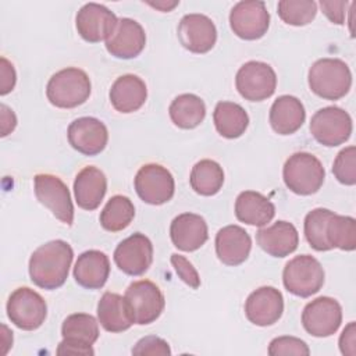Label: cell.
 I'll use <instances>...</instances> for the list:
<instances>
[{"label":"cell","instance_id":"6da1fadb","mask_svg":"<svg viewBox=\"0 0 356 356\" xmlns=\"http://www.w3.org/2000/svg\"><path fill=\"white\" fill-rule=\"evenodd\" d=\"M74 259L72 248L61 239L40 245L29 259L31 281L43 289L60 288L67 277Z\"/></svg>","mask_w":356,"mask_h":356},{"label":"cell","instance_id":"7a4b0ae2","mask_svg":"<svg viewBox=\"0 0 356 356\" xmlns=\"http://www.w3.org/2000/svg\"><path fill=\"white\" fill-rule=\"evenodd\" d=\"M310 90L325 100L342 99L352 86V72L339 58H320L309 70Z\"/></svg>","mask_w":356,"mask_h":356},{"label":"cell","instance_id":"3957f363","mask_svg":"<svg viewBox=\"0 0 356 356\" xmlns=\"http://www.w3.org/2000/svg\"><path fill=\"white\" fill-rule=\"evenodd\" d=\"M90 90L88 74L81 68L68 67L51 75L46 86V96L58 108H74L89 99Z\"/></svg>","mask_w":356,"mask_h":356},{"label":"cell","instance_id":"277c9868","mask_svg":"<svg viewBox=\"0 0 356 356\" xmlns=\"http://www.w3.org/2000/svg\"><path fill=\"white\" fill-rule=\"evenodd\" d=\"M282 178L286 188L302 196L316 193L325 178L321 161L312 153L298 152L289 156L282 168Z\"/></svg>","mask_w":356,"mask_h":356},{"label":"cell","instance_id":"5b68a950","mask_svg":"<svg viewBox=\"0 0 356 356\" xmlns=\"http://www.w3.org/2000/svg\"><path fill=\"white\" fill-rule=\"evenodd\" d=\"M282 282L289 293L299 298H309L323 288L324 268L310 254L295 256L284 267Z\"/></svg>","mask_w":356,"mask_h":356},{"label":"cell","instance_id":"8992f818","mask_svg":"<svg viewBox=\"0 0 356 356\" xmlns=\"http://www.w3.org/2000/svg\"><path fill=\"white\" fill-rule=\"evenodd\" d=\"M63 341L57 346V355L92 356V345L99 338V323L92 314H70L61 325Z\"/></svg>","mask_w":356,"mask_h":356},{"label":"cell","instance_id":"52a82bcc","mask_svg":"<svg viewBox=\"0 0 356 356\" xmlns=\"http://www.w3.org/2000/svg\"><path fill=\"white\" fill-rule=\"evenodd\" d=\"M6 309L10 321L24 331L39 328L47 316L46 300L28 286L17 288L10 295Z\"/></svg>","mask_w":356,"mask_h":356},{"label":"cell","instance_id":"ba28073f","mask_svg":"<svg viewBox=\"0 0 356 356\" xmlns=\"http://www.w3.org/2000/svg\"><path fill=\"white\" fill-rule=\"evenodd\" d=\"M352 118L341 107L327 106L317 110L310 120V134L328 147L345 143L352 134Z\"/></svg>","mask_w":356,"mask_h":356},{"label":"cell","instance_id":"9c48e42d","mask_svg":"<svg viewBox=\"0 0 356 356\" xmlns=\"http://www.w3.org/2000/svg\"><path fill=\"white\" fill-rule=\"evenodd\" d=\"M235 86L245 100L261 102L274 95L277 75L267 63L248 61L238 70Z\"/></svg>","mask_w":356,"mask_h":356},{"label":"cell","instance_id":"30bf717a","mask_svg":"<svg viewBox=\"0 0 356 356\" xmlns=\"http://www.w3.org/2000/svg\"><path fill=\"white\" fill-rule=\"evenodd\" d=\"M134 184L138 196L147 204H164L172 199L175 192L172 174L156 163L142 165L135 175Z\"/></svg>","mask_w":356,"mask_h":356},{"label":"cell","instance_id":"8fae6325","mask_svg":"<svg viewBox=\"0 0 356 356\" xmlns=\"http://www.w3.org/2000/svg\"><path fill=\"white\" fill-rule=\"evenodd\" d=\"M232 32L245 40H256L267 33L270 14L264 1L246 0L236 3L229 13Z\"/></svg>","mask_w":356,"mask_h":356},{"label":"cell","instance_id":"7c38bea8","mask_svg":"<svg viewBox=\"0 0 356 356\" xmlns=\"http://www.w3.org/2000/svg\"><path fill=\"white\" fill-rule=\"evenodd\" d=\"M342 323V307L334 298L320 296L309 302L302 312L303 328L313 337L325 338L335 334Z\"/></svg>","mask_w":356,"mask_h":356},{"label":"cell","instance_id":"4fadbf2b","mask_svg":"<svg viewBox=\"0 0 356 356\" xmlns=\"http://www.w3.org/2000/svg\"><path fill=\"white\" fill-rule=\"evenodd\" d=\"M36 199L46 206L61 222L71 225L74 221V204L68 186L56 175L38 174L33 178Z\"/></svg>","mask_w":356,"mask_h":356},{"label":"cell","instance_id":"5bb4252c","mask_svg":"<svg viewBox=\"0 0 356 356\" xmlns=\"http://www.w3.org/2000/svg\"><path fill=\"white\" fill-rule=\"evenodd\" d=\"M124 296L132 309L135 323L139 325L156 321L165 306L161 289L149 280L132 282Z\"/></svg>","mask_w":356,"mask_h":356},{"label":"cell","instance_id":"9a60e30c","mask_svg":"<svg viewBox=\"0 0 356 356\" xmlns=\"http://www.w3.org/2000/svg\"><path fill=\"white\" fill-rule=\"evenodd\" d=\"M117 267L128 275H142L153 261V245L150 239L140 232L121 241L114 250Z\"/></svg>","mask_w":356,"mask_h":356},{"label":"cell","instance_id":"2e32d148","mask_svg":"<svg viewBox=\"0 0 356 356\" xmlns=\"http://www.w3.org/2000/svg\"><path fill=\"white\" fill-rule=\"evenodd\" d=\"M117 22L118 18L115 14L106 6L97 3L82 6L75 17V26L79 36L89 43L107 40Z\"/></svg>","mask_w":356,"mask_h":356},{"label":"cell","instance_id":"e0dca14e","mask_svg":"<svg viewBox=\"0 0 356 356\" xmlns=\"http://www.w3.org/2000/svg\"><path fill=\"white\" fill-rule=\"evenodd\" d=\"M178 39L181 44L196 54L210 51L217 40L214 22L203 14H186L178 24Z\"/></svg>","mask_w":356,"mask_h":356},{"label":"cell","instance_id":"ac0fdd59","mask_svg":"<svg viewBox=\"0 0 356 356\" xmlns=\"http://www.w3.org/2000/svg\"><path fill=\"white\" fill-rule=\"evenodd\" d=\"M70 145L85 156H96L104 150L108 142L107 127L95 117H81L68 125Z\"/></svg>","mask_w":356,"mask_h":356},{"label":"cell","instance_id":"d6986e66","mask_svg":"<svg viewBox=\"0 0 356 356\" xmlns=\"http://www.w3.org/2000/svg\"><path fill=\"white\" fill-rule=\"evenodd\" d=\"M284 312L282 293L274 286H260L245 302V314L250 323L267 327L277 323Z\"/></svg>","mask_w":356,"mask_h":356},{"label":"cell","instance_id":"ffe728a7","mask_svg":"<svg viewBox=\"0 0 356 356\" xmlns=\"http://www.w3.org/2000/svg\"><path fill=\"white\" fill-rule=\"evenodd\" d=\"M146 33L142 25L132 18H120L113 33L106 40L107 51L115 58H134L142 53Z\"/></svg>","mask_w":356,"mask_h":356},{"label":"cell","instance_id":"44dd1931","mask_svg":"<svg viewBox=\"0 0 356 356\" xmlns=\"http://www.w3.org/2000/svg\"><path fill=\"white\" fill-rule=\"evenodd\" d=\"M170 236L179 250L193 252L206 243L209 238L207 224L199 214L182 213L171 221Z\"/></svg>","mask_w":356,"mask_h":356},{"label":"cell","instance_id":"7402d4cb","mask_svg":"<svg viewBox=\"0 0 356 356\" xmlns=\"http://www.w3.org/2000/svg\"><path fill=\"white\" fill-rule=\"evenodd\" d=\"M257 245L273 257H285L293 253L299 245V234L293 224L280 220L256 232Z\"/></svg>","mask_w":356,"mask_h":356},{"label":"cell","instance_id":"603a6c76","mask_svg":"<svg viewBox=\"0 0 356 356\" xmlns=\"http://www.w3.org/2000/svg\"><path fill=\"white\" fill-rule=\"evenodd\" d=\"M252 239L245 228L239 225L222 227L216 235V253L227 266L242 264L250 253Z\"/></svg>","mask_w":356,"mask_h":356},{"label":"cell","instance_id":"cb8c5ba5","mask_svg":"<svg viewBox=\"0 0 356 356\" xmlns=\"http://www.w3.org/2000/svg\"><path fill=\"white\" fill-rule=\"evenodd\" d=\"M110 102L113 107L124 114L139 110L147 97L146 83L142 78L134 74L118 76L110 89Z\"/></svg>","mask_w":356,"mask_h":356},{"label":"cell","instance_id":"d4e9b609","mask_svg":"<svg viewBox=\"0 0 356 356\" xmlns=\"http://www.w3.org/2000/svg\"><path fill=\"white\" fill-rule=\"evenodd\" d=\"M107 191V178L102 170L93 165L83 167L75 177L74 195L76 204L83 210H95L100 206Z\"/></svg>","mask_w":356,"mask_h":356},{"label":"cell","instance_id":"484cf974","mask_svg":"<svg viewBox=\"0 0 356 356\" xmlns=\"http://www.w3.org/2000/svg\"><path fill=\"white\" fill-rule=\"evenodd\" d=\"M110 274V260L100 250H86L81 253L74 266V278L82 288L100 289Z\"/></svg>","mask_w":356,"mask_h":356},{"label":"cell","instance_id":"4316f807","mask_svg":"<svg viewBox=\"0 0 356 356\" xmlns=\"http://www.w3.org/2000/svg\"><path fill=\"white\" fill-rule=\"evenodd\" d=\"M97 318L100 325L108 332H122L135 323L132 309L125 296L114 292H104L100 298Z\"/></svg>","mask_w":356,"mask_h":356},{"label":"cell","instance_id":"83f0119b","mask_svg":"<svg viewBox=\"0 0 356 356\" xmlns=\"http://www.w3.org/2000/svg\"><path fill=\"white\" fill-rule=\"evenodd\" d=\"M268 118L274 132L278 135H292L303 125L306 111L298 97L282 95L271 104Z\"/></svg>","mask_w":356,"mask_h":356},{"label":"cell","instance_id":"f1b7e54d","mask_svg":"<svg viewBox=\"0 0 356 356\" xmlns=\"http://www.w3.org/2000/svg\"><path fill=\"white\" fill-rule=\"evenodd\" d=\"M235 216L248 225L264 227L274 218L275 206L256 191H243L235 200Z\"/></svg>","mask_w":356,"mask_h":356},{"label":"cell","instance_id":"f546056e","mask_svg":"<svg viewBox=\"0 0 356 356\" xmlns=\"http://www.w3.org/2000/svg\"><path fill=\"white\" fill-rule=\"evenodd\" d=\"M213 121L222 138L235 139L245 134L249 125V115L238 103L218 102L213 113Z\"/></svg>","mask_w":356,"mask_h":356},{"label":"cell","instance_id":"4dcf8cb0","mask_svg":"<svg viewBox=\"0 0 356 356\" xmlns=\"http://www.w3.org/2000/svg\"><path fill=\"white\" fill-rule=\"evenodd\" d=\"M168 114L174 125L178 128L193 129L203 122L206 117V104L199 96L193 93H184L171 102Z\"/></svg>","mask_w":356,"mask_h":356},{"label":"cell","instance_id":"1f68e13d","mask_svg":"<svg viewBox=\"0 0 356 356\" xmlns=\"http://www.w3.org/2000/svg\"><path fill=\"white\" fill-rule=\"evenodd\" d=\"M189 182L192 189L202 196H213L220 192L224 184L222 167L210 159L197 161L191 171Z\"/></svg>","mask_w":356,"mask_h":356},{"label":"cell","instance_id":"d6a6232c","mask_svg":"<svg viewBox=\"0 0 356 356\" xmlns=\"http://www.w3.org/2000/svg\"><path fill=\"white\" fill-rule=\"evenodd\" d=\"M135 217V207L129 197L124 195H114L106 203L100 213V225L110 232L125 229Z\"/></svg>","mask_w":356,"mask_h":356},{"label":"cell","instance_id":"836d02e7","mask_svg":"<svg viewBox=\"0 0 356 356\" xmlns=\"http://www.w3.org/2000/svg\"><path fill=\"white\" fill-rule=\"evenodd\" d=\"M334 211L323 207L313 209L305 217V236L309 245L317 252L331 250L327 239V224Z\"/></svg>","mask_w":356,"mask_h":356},{"label":"cell","instance_id":"e575fe53","mask_svg":"<svg viewBox=\"0 0 356 356\" xmlns=\"http://www.w3.org/2000/svg\"><path fill=\"white\" fill-rule=\"evenodd\" d=\"M327 239L331 248L341 250H355L356 248V221L350 216L332 214L327 224Z\"/></svg>","mask_w":356,"mask_h":356},{"label":"cell","instance_id":"d590c367","mask_svg":"<svg viewBox=\"0 0 356 356\" xmlns=\"http://www.w3.org/2000/svg\"><path fill=\"white\" fill-rule=\"evenodd\" d=\"M277 8L280 18L293 26L310 24L317 14V3L313 0H281Z\"/></svg>","mask_w":356,"mask_h":356},{"label":"cell","instance_id":"8d00e7d4","mask_svg":"<svg viewBox=\"0 0 356 356\" xmlns=\"http://www.w3.org/2000/svg\"><path fill=\"white\" fill-rule=\"evenodd\" d=\"M332 172L335 178L343 185L356 184V147L348 146L342 149L332 164Z\"/></svg>","mask_w":356,"mask_h":356},{"label":"cell","instance_id":"74e56055","mask_svg":"<svg viewBox=\"0 0 356 356\" xmlns=\"http://www.w3.org/2000/svg\"><path fill=\"white\" fill-rule=\"evenodd\" d=\"M268 355L280 356V355H299L307 356L310 355V349L305 341L296 337H278L270 342Z\"/></svg>","mask_w":356,"mask_h":356},{"label":"cell","instance_id":"f35d334b","mask_svg":"<svg viewBox=\"0 0 356 356\" xmlns=\"http://www.w3.org/2000/svg\"><path fill=\"white\" fill-rule=\"evenodd\" d=\"M132 355L138 356H170L171 349L167 343L160 337L156 335H149L140 338L136 345L132 348Z\"/></svg>","mask_w":356,"mask_h":356},{"label":"cell","instance_id":"ab89813d","mask_svg":"<svg viewBox=\"0 0 356 356\" xmlns=\"http://www.w3.org/2000/svg\"><path fill=\"white\" fill-rule=\"evenodd\" d=\"M170 260H171V264H172L175 273L179 275V278L186 285H189L193 289L200 286V277H199L196 268L193 267V264L185 256L178 254V253H172Z\"/></svg>","mask_w":356,"mask_h":356},{"label":"cell","instance_id":"60d3db41","mask_svg":"<svg viewBox=\"0 0 356 356\" xmlns=\"http://www.w3.org/2000/svg\"><path fill=\"white\" fill-rule=\"evenodd\" d=\"M0 95L4 96L14 89L17 81L14 65L6 57L0 58Z\"/></svg>","mask_w":356,"mask_h":356},{"label":"cell","instance_id":"b9f144b4","mask_svg":"<svg viewBox=\"0 0 356 356\" xmlns=\"http://www.w3.org/2000/svg\"><path fill=\"white\" fill-rule=\"evenodd\" d=\"M320 7L323 10V13L325 14V17L337 24V25H342L345 22V10L348 7V1H320Z\"/></svg>","mask_w":356,"mask_h":356},{"label":"cell","instance_id":"7bdbcfd3","mask_svg":"<svg viewBox=\"0 0 356 356\" xmlns=\"http://www.w3.org/2000/svg\"><path fill=\"white\" fill-rule=\"evenodd\" d=\"M339 350L342 355L355 356L356 355V324L350 321L342 331L339 337Z\"/></svg>","mask_w":356,"mask_h":356},{"label":"cell","instance_id":"ee69618b","mask_svg":"<svg viewBox=\"0 0 356 356\" xmlns=\"http://www.w3.org/2000/svg\"><path fill=\"white\" fill-rule=\"evenodd\" d=\"M0 121H1V136L11 134L17 125V117L11 108L6 104L0 106Z\"/></svg>","mask_w":356,"mask_h":356},{"label":"cell","instance_id":"f6af8a7d","mask_svg":"<svg viewBox=\"0 0 356 356\" xmlns=\"http://www.w3.org/2000/svg\"><path fill=\"white\" fill-rule=\"evenodd\" d=\"M1 330H3V332H1V345L4 346V349H3V355H6L7 353V350H8V348L13 345V332L7 328V325H1Z\"/></svg>","mask_w":356,"mask_h":356},{"label":"cell","instance_id":"bcb514c9","mask_svg":"<svg viewBox=\"0 0 356 356\" xmlns=\"http://www.w3.org/2000/svg\"><path fill=\"white\" fill-rule=\"evenodd\" d=\"M152 7H154V8H159V10H161V11H164V13H168L170 10H172L177 4H178V1H172V3H165V1H160V3H149Z\"/></svg>","mask_w":356,"mask_h":356}]
</instances>
